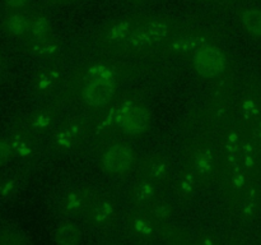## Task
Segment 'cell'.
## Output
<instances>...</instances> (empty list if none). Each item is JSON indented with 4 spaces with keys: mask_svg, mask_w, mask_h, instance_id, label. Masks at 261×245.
Masks as SVG:
<instances>
[{
    "mask_svg": "<svg viewBox=\"0 0 261 245\" xmlns=\"http://www.w3.org/2000/svg\"><path fill=\"white\" fill-rule=\"evenodd\" d=\"M116 91L112 69L105 64L94 65L89 69V78L82 88V100L93 109H102L114 100Z\"/></svg>",
    "mask_w": 261,
    "mask_h": 245,
    "instance_id": "obj_1",
    "label": "cell"
},
{
    "mask_svg": "<svg viewBox=\"0 0 261 245\" xmlns=\"http://www.w3.org/2000/svg\"><path fill=\"white\" fill-rule=\"evenodd\" d=\"M116 125L127 135H142L149 129L150 112L139 102H126L121 109L115 111Z\"/></svg>",
    "mask_w": 261,
    "mask_h": 245,
    "instance_id": "obj_5",
    "label": "cell"
},
{
    "mask_svg": "<svg viewBox=\"0 0 261 245\" xmlns=\"http://www.w3.org/2000/svg\"><path fill=\"white\" fill-rule=\"evenodd\" d=\"M213 168V156H212L211 151L201 150L200 152L196 153L195 158L193 162V174L194 175H208Z\"/></svg>",
    "mask_w": 261,
    "mask_h": 245,
    "instance_id": "obj_20",
    "label": "cell"
},
{
    "mask_svg": "<svg viewBox=\"0 0 261 245\" xmlns=\"http://www.w3.org/2000/svg\"><path fill=\"white\" fill-rule=\"evenodd\" d=\"M209 45V41L203 36H186L176 40L171 45V51L177 55H195Z\"/></svg>",
    "mask_w": 261,
    "mask_h": 245,
    "instance_id": "obj_12",
    "label": "cell"
},
{
    "mask_svg": "<svg viewBox=\"0 0 261 245\" xmlns=\"http://www.w3.org/2000/svg\"><path fill=\"white\" fill-rule=\"evenodd\" d=\"M99 165L107 175H126L137 165V153L130 145L114 143L102 152Z\"/></svg>",
    "mask_w": 261,
    "mask_h": 245,
    "instance_id": "obj_3",
    "label": "cell"
},
{
    "mask_svg": "<svg viewBox=\"0 0 261 245\" xmlns=\"http://www.w3.org/2000/svg\"><path fill=\"white\" fill-rule=\"evenodd\" d=\"M155 186H157V184L142 178L132 189L133 199L138 204H150L152 202H154L155 194H157Z\"/></svg>",
    "mask_w": 261,
    "mask_h": 245,
    "instance_id": "obj_15",
    "label": "cell"
},
{
    "mask_svg": "<svg viewBox=\"0 0 261 245\" xmlns=\"http://www.w3.org/2000/svg\"><path fill=\"white\" fill-rule=\"evenodd\" d=\"M0 245H31L27 235L14 226L0 227Z\"/></svg>",
    "mask_w": 261,
    "mask_h": 245,
    "instance_id": "obj_17",
    "label": "cell"
},
{
    "mask_svg": "<svg viewBox=\"0 0 261 245\" xmlns=\"http://www.w3.org/2000/svg\"><path fill=\"white\" fill-rule=\"evenodd\" d=\"M61 73L56 68H47L38 74L36 79V88L41 94H50L59 87Z\"/></svg>",
    "mask_w": 261,
    "mask_h": 245,
    "instance_id": "obj_14",
    "label": "cell"
},
{
    "mask_svg": "<svg viewBox=\"0 0 261 245\" xmlns=\"http://www.w3.org/2000/svg\"><path fill=\"white\" fill-rule=\"evenodd\" d=\"M172 33V24L161 18L142 22L129 36L124 46L129 51H145L166 41Z\"/></svg>",
    "mask_w": 261,
    "mask_h": 245,
    "instance_id": "obj_2",
    "label": "cell"
},
{
    "mask_svg": "<svg viewBox=\"0 0 261 245\" xmlns=\"http://www.w3.org/2000/svg\"><path fill=\"white\" fill-rule=\"evenodd\" d=\"M129 2H145V0H129Z\"/></svg>",
    "mask_w": 261,
    "mask_h": 245,
    "instance_id": "obj_27",
    "label": "cell"
},
{
    "mask_svg": "<svg viewBox=\"0 0 261 245\" xmlns=\"http://www.w3.org/2000/svg\"><path fill=\"white\" fill-rule=\"evenodd\" d=\"M132 226L139 236L147 237L153 235L152 217H149L148 214H135L132 221Z\"/></svg>",
    "mask_w": 261,
    "mask_h": 245,
    "instance_id": "obj_21",
    "label": "cell"
},
{
    "mask_svg": "<svg viewBox=\"0 0 261 245\" xmlns=\"http://www.w3.org/2000/svg\"><path fill=\"white\" fill-rule=\"evenodd\" d=\"M116 216V206L110 199L98 195L89 208L86 219L94 229L105 230L115 224Z\"/></svg>",
    "mask_w": 261,
    "mask_h": 245,
    "instance_id": "obj_8",
    "label": "cell"
},
{
    "mask_svg": "<svg viewBox=\"0 0 261 245\" xmlns=\"http://www.w3.org/2000/svg\"><path fill=\"white\" fill-rule=\"evenodd\" d=\"M135 18H126V19H119L107 24L101 31V41L102 45L115 46L124 45L129 36L134 32L135 28L139 26Z\"/></svg>",
    "mask_w": 261,
    "mask_h": 245,
    "instance_id": "obj_9",
    "label": "cell"
},
{
    "mask_svg": "<svg viewBox=\"0 0 261 245\" xmlns=\"http://www.w3.org/2000/svg\"><path fill=\"white\" fill-rule=\"evenodd\" d=\"M256 137L261 139V121L259 122V125H257V128H256Z\"/></svg>",
    "mask_w": 261,
    "mask_h": 245,
    "instance_id": "obj_26",
    "label": "cell"
},
{
    "mask_svg": "<svg viewBox=\"0 0 261 245\" xmlns=\"http://www.w3.org/2000/svg\"><path fill=\"white\" fill-rule=\"evenodd\" d=\"M18 190H19V183L14 179H9L0 184V197L2 198H13L14 195H17Z\"/></svg>",
    "mask_w": 261,
    "mask_h": 245,
    "instance_id": "obj_23",
    "label": "cell"
},
{
    "mask_svg": "<svg viewBox=\"0 0 261 245\" xmlns=\"http://www.w3.org/2000/svg\"><path fill=\"white\" fill-rule=\"evenodd\" d=\"M12 143L8 142L7 139L0 138V166L7 162L8 158L12 155Z\"/></svg>",
    "mask_w": 261,
    "mask_h": 245,
    "instance_id": "obj_24",
    "label": "cell"
},
{
    "mask_svg": "<svg viewBox=\"0 0 261 245\" xmlns=\"http://www.w3.org/2000/svg\"><path fill=\"white\" fill-rule=\"evenodd\" d=\"M27 35L30 36L31 43L53 37L51 23L48 18L43 14H33L32 17H30V27H28Z\"/></svg>",
    "mask_w": 261,
    "mask_h": 245,
    "instance_id": "obj_13",
    "label": "cell"
},
{
    "mask_svg": "<svg viewBox=\"0 0 261 245\" xmlns=\"http://www.w3.org/2000/svg\"><path fill=\"white\" fill-rule=\"evenodd\" d=\"M171 161L165 155H153L145 158L142 163V178L158 184L170 176Z\"/></svg>",
    "mask_w": 261,
    "mask_h": 245,
    "instance_id": "obj_10",
    "label": "cell"
},
{
    "mask_svg": "<svg viewBox=\"0 0 261 245\" xmlns=\"http://www.w3.org/2000/svg\"><path fill=\"white\" fill-rule=\"evenodd\" d=\"M54 121V115L53 112L48 111V110H42V111L36 112L35 115L31 119V125L35 130L37 132H43L47 128L51 127Z\"/></svg>",
    "mask_w": 261,
    "mask_h": 245,
    "instance_id": "obj_22",
    "label": "cell"
},
{
    "mask_svg": "<svg viewBox=\"0 0 261 245\" xmlns=\"http://www.w3.org/2000/svg\"><path fill=\"white\" fill-rule=\"evenodd\" d=\"M242 27L249 35L254 37H261V10L247 9L241 14Z\"/></svg>",
    "mask_w": 261,
    "mask_h": 245,
    "instance_id": "obj_18",
    "label": "cell"
},
{
    "mask_svg": "<svg viewBox=\"0 0 261 245\" xmlns=\"http://www.w3.org/2000/svg\"><path fill=\"white\" fill-rule=\"evenodd\" d=\"M30 18L22 13H12L5 19V28L13 36H24L28 33Z\"/></svg>",
    "mask_w": 261,
    "mask_h": 245,
    "instance_id": "obj_19",
    "label": "cell"
},
{
    "mask_svg": "<svg viewBox=\"0 0 261 245\" xmlns=\"http://www.w3.org/2000/svg\"><path fill=\"white\" fill-rule=\"evenodd\" d=\"M83 230L74 219H64L53 231L54 245H83Z\"/></svg>",
    "mask_w": 261,
    "mask_h": 245,
    "instance_id": "obj_11",
    "label": "cell"
},
{
    "mask_svg": "<svg viewBox=\"0 0 261 245\" xmlns=\"http://www.w3.org/2000/svg\"><path fill=\"white\" fill-rule=\"evenodd\" d=\"M98 195L99 194L89 186L70 188L61 195L59 209L66 218H86L89 208Z\"/></svg>",
    "mask_w": 261,
    "mask_h": 245,
    "instance_id": "obj_4",
    "label": "cell"
},
{
    "mask_svg": "<svg viewBox=\"0 0 261 245\" xmlns=\"http://www.w3.org/2000/svg\"><path fill=\"white\" fill-rule=\"evenodd\" d=\"M4 3L12 9H22L30 4L31 0H4Z\"/></svg>",
    "mask_w": 261,
    "mask_h": 245,
    "instance_id": "obj_25",
    "label": "cell"
},
{
    "mask_svg": "<svg viewBox=\"0 0 261 245\" xmlns=\"http://www.w3.org/2000/svg\"><path fill=\"white\" fill-rule=\"evenodd\" d=\"M87 133V124L83 120H71L64 124L54 138V145L60 152H68L81 144Z\"/></svg>",
    "mask_w": 261,
    "mask_h": 245,
    "instance_id": "obj_7",
    "label": "cell"
},
{
    "mask_svg": "<svg viewBox=\"0 0 261 245\" xmlns=\"http://www.w3.org/2000/svg\"><path fill=\"white\" fill-rule=\"evenodd\" d=\"M227 65L226 55L214 46H206L193 56V66L199 76L204 78H216L221 76Z\"/></svg>",
    "mask_w": 261,
    "mask_h": 245,
    "instance_id": "obj_6",
    "label": "cell"
},
{
    "mask_svg": "<svg viewBox=\"0 0 261 245\" xmlns=\"http://www.w3.org/2000/svg\"><path fill=\"white\" fill-rule=\"evenodd\" d=\"M12 148L20 157H30L35 152L36 140L31 133L19 130V132H17L15 137L13 138Z\"/></svg>",
    "mask_w": 261,
    "mask_h": 245,
    "instance_id": "obj_16",
    "label": "cell"
}]
</instances>
